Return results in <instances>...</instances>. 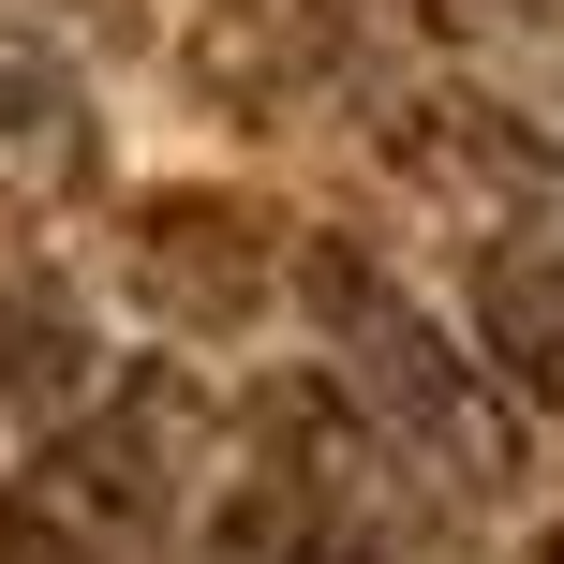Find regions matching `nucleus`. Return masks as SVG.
Returning <instances> with one entry per match:
<instances>
[{
  "mask_svg": "<svg viewBox=\"0 0 564 564\" xmlns=\"http://www.w3.org/2000/svg\"><path fill=\"white\" fill-rule=\"evenodd\" d=\"M476 341H490V371H506L520 401H550V416H564V238L490 253V282H476Z\"/></svg>",
  "mask_w": 564,
  "mask_h": 564,
  "instance_id": "39448f33",
  "label": "nucleus"
},
{
  "mask_svg": "<svg viewBox=\"0 0 564 564\" xmlns=\"http://www.w3.org/2000/svg\"><path fill=\"white\" fill-rule=\"evenodd\" d=\"M460 15H476V0H460Z\"/></svg>",
  "mask_w": 564,
  "mask_h": 564,
  "instance_id": "423d86ee",
  "label": "nucleus"
},
{
  "mask_svg": "<svg viewBox=\"0 0 564 564\" xmlns=\"http://www.w3.org/2000/svg\"><path fill=\"white\" fill-rule=\"evenodd\" d=\"M371 0H194V75L224 89V105H312V89L357 59Z\"/></svg>",
  "mask_w": 564,
  "mask_h": 564,
  "instance_id": "20e7f679",
  "label": "nucleus"
},
{
  "mask_svg": "<svg viewBox=\"0 0 564 564\" xmlns=\"http://www.w3.org/2000/svg\"><path fill=\"white\" fill-rule=\"evenodd\" d=\"M134 268L164 282V312H194V327H238L268 282H297V253L268 238L253 194H149L134 208Z\"/></svg>",
  "mask_w": 564,
  "mask_h": 564,
  "instance_id": "7ed1b4c3",
  "label": "nucleus"
},
{
  "mask_svg": "<svg viewBox=\"0 0 564 564\" xmlns=\"http://www.w3.org/2000/svg\"><path fill=\"white\" fill-rule=\"evenodd\" d=\"M194 460H208V387L178 357H119L0 476V564H149L208 506Z\"/></svg>",
  "mask_w": 564,
  "mask_h": 564,
  "instance_id": "f257e3e1",
  "label": "nucleus"
},
{
  "mask_svg": "<svg viewBox=\"0 0 564 564\" xmlns=\"http://www.w3.org/2000/svg\"><path fill=\"white\" fill-rule=\"evenodd\" d=\"M297 297L327 312V387L357 401V431L387 460H431L446 490H520V460H535L520 416H535V401L460 327H431V312L401 297L387 268H357V253H297Z\"/></svg>",
  "mask_w": 564,
  "mask_h": 564,
  "instance_id": "f03ea898",
  "label": "nucleus"
}]
</instances>
